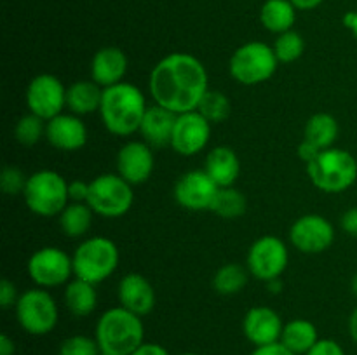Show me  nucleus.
<instances>
[{
	"label": "nucleus",
	"instance_id": "412c9836",
	"mask_svg": "<svg viewBox=\"0 0 357 355\" xmlns=\"http://www.w3.org/2000/svg\"><path fill=\"white\" fill-rule=\"evenodd\" d=\"M176 113L155 103L149 106L145 117H143L142 127H139V134H142L143 141L149 143L152 148L169 146L171 138H173L174 124H176Z\"/></svg>",
	"mask_w": 357,
	"mask_h": 355
},
{
	"label": "nucleus",
	"instance_id": "8fccbe9b",
	"mask_svg": "<svg viewBox=\"0 0 357 355\" xmlns=\"http://www.w3.org/2000/svg\"><path fill=\"white\" fill-rule=\"evenodd\" d=\"M181 355H201V354H195V352H185V354Z\"/></svg>",
	"mask_w": 357,
	"mask_h": 355
},
{
	"label": "nucleus",
	"instance_id": "72a5a7b5",
	"mask_svg": "<svg viewBox=\"0 0 357 355\" xmlns=\"http://www.w3.org/2000/svg\"><path fill=\"white\" fill-rule=\"evenodd\" d=\"M58 355H101L96 338L86 334H73L59 345Z\"/></svg>",
	"mask_w": 357,
	"mask_h": 355
},
{
	"label": "nucleus",
	"instance_id": "de8ad7c7",
	"mask_svg": "<svg viewBox=\"0 0 357 355\" xmlns=\"http://www.w3.org/2000/svg\"><path fill=\"white\" fill-rule=\"evenodd\" d=\"M265 284H267L268 291H271L272 294H279V292L282 291V281H281V277H279V278H272V281L265 282Z\"/></svg>",
	"mask_w": 357,
	"mask_h": 355
},
{
	"label": "nucleus",
	"instance_id": "9d476101",
	"mask_svg": "<svg viewBox=\"0 0 357 355\" xmlns=\"http://www.w3.org/2000/svg\"><path fill=\"white\" fill-rule=\"evenodd\" d=\"M26 270L37 287L52 289L68 284L73 275V260L66 251L45 246L31 254Z\"/></svg>",
	"mask_w": 357,
	"mask_h": 355
},
{
	"label": "nucleus",
	"instance_id": "37998d69",
	"mask_svg": "<svg viewBox=\"0 0 357 355\" xmlns=\"http://www.w3.org/2000/svg\"><path fill=\"white\" fill-rule=\"evenodd\" d=\"M16 352V343L14 340H10V336L2 334L0 336V355H14Z\"/></svg>",
	"mask_w": 357,
	"mask_h": 355
},
{
	"label": "nucleus",
	"instance_id": "f704fd0d",
	"mask_svg": "<svg viewBox=\"0 0 357 355\" xmlns=\"http://www.w3.org/2000/svg\"><path fill=\"white\" fill-rule=\"evenodd\" d=\"M28 176L16 166H6L0 174V187L2 191L9 197H16V195H23L24 188H26Z\"/></svg>",
	"mask_w": 357,
	"mask_h": 355
},
{
	"label": "nucleus",
	"instance_id": "09e8293b",
	"mask_svg": "<svg viewBox=\"0 0 357 355\" xmlns=\"http://www.w3.org/2000/svg\"><path fill=\"white\" fill-rule=\"evenodd\" d=\"M351 289L352 292H354V296L357 298V271L354 274V277H352V282H351Z\"/></svg>",
	"mask_w": 357,
	"mask_h": 355
},
{
	"label": "nucleus",
	"instance_id": "9b49d317",
	"mask_svg": "<svg viewBox=\"0 0 357 355\" xmlns=\"http://www.w3.org/2000/svg\"><path fill=\"white\" fill-rule=\"evenodd\" d=\"M289 263V251L284 240L275 235H264L251 244L246 265L250 274L261 282L279 278Z\"/></svg>",
	"mask_w": 357,
	"mask_h": 355
},
{
	"label": "nucleus",
	"instance_id": "ddd939ff",
	"mask_svg": "<svg viewBox=\"0 0 357 355\" xmlns=\"http://www.w3.org/2000/svg\"><path fill=\"white\" fill-rule=\"evenodd\" d=\"M289 242L300 253H324L335 242V226L321 214H303L289 228Z\"/></svg>",
	"mask_w": 357,
	"mask_h": 355
},
{
	"label": "nucleus",
	"instance_id": "6ab92c4d",
	"mask_svg": "<svg viewBox=\"0 0 357 355\" xmlns=\"http://www.w3.org/2000/svg\"><path fill=\"white\" fill-rule=\"evenodd\" d=\"M119 305L139 317H145L155 308V289L152 282L142 274H126L117 287Z\"/></svg>",
	"mask_w": 357,
	"mask_h": 355
},
{
	"label": "nucleus",
	"instance_id": "a18cd8bd",
	"mask_svg": "<svg viewBox=\"0 0 357 355\" xmlns=\"http://www.w3.org/2000/svg\"><path fill=\"white\" fill-rule=\"evenodd\" d=\"M344 24L345 28L352 31V35L357 38V10H351L344 16Z\"/></svg>",
	"mask_w": 357,
	"mask_h": 355
},
{
	"label": "nucleus",
	"instance_id": "c9c22d12",
	"mask_svg": "<svg viewBox=\"0 0 357 355\" xmlns=\"http://www.w3.org/2000/svg\"><path fill=\"white\" fill-rule=\"evenodd\" d=\"M305 355H345L344 347L330 338H321Z\"/></svg>",
	"mask_w": 357,
	"mask_h": 355
},
{
	"label": "nucleus",
	"instance_id": "393cba45",
	"mask_svg": "<svg viewBox=\"0 0 357 355\" xmlns=\"http://www.w3.org/2000/svg\"><path fill=\"white\" fill-rule=\"evenodd\" d=\"M338 132H340V127H338L337 118L326 111H319L307 120L303 139L323 152V150L333 148L335 141L338 139Z\"/></svg>",
	"mask_w": 357,
	"mask_h": 355
},
{
	"label": "nucleus",
	"instance_id": "4be33fe9",
	"mask_svg": "<svg viewBox=\"0 0 357 355\" xmlns=\"http://www.w3.org/2000/svg\"><path fill=\"white\" fill-rule=\"evenodd\" d=\"M204 171L220 188L234 187L241 174V160L230 146H215L206 155Z\"/></svg>",
	"mask_w": 357,
	"mask_h": 355
},
{
	"label": "nucleus",
	"instance_id": "bb28decb",
	"mask_svg": "<svg viewBox=\"0 0 357 355\" xmlns=\"http://www.w3.org/2000/svg\"><path fill=\"white\" fill-rule=\"evenodd\" d=\"M317 327L307 319H293L284 324L281 343L295 355H305L319 341Z\"/></svg>",
	"mask_w": 357,
	"mask_h": 355
},
{
	"label": "nucleus",
	"instance_id": "39448f33",
	"mask_svg": "<svg viewBox=\"0 0 357 355\" xmlns=\"http://www.w3.org/2000/svg\"><path fill=\"white\" fill-rule=\"evenodd\" d=\"M73 260V277L98 285L110 278L119 267L117 244L108 237H89L77 246Z\"/></svg>",
	"mask_w": 357,
	"mask_h": 355
},
{
	"label": "nucleus",
	"instance_id": "2eb2a0df",
	"mask_svg": "<svg viewBox=\"0 0 357 355\" xmlns=\"http://www.w3.org/2000/svg\"><path fill=\"white\" fill-rule=\"evenodd\" d=\"M209 139H211V122L194 110L178 115L169 146L178 155L194 157L209 145Z\"/></svg>",
	"mask_w": 357,
	"mask_h": 355
},
{
	"label": "nucleus",
	"instance_id": "c756f323",
	"mask_svg": "<svg viewBox=\"0 0 357 355\" xmlns=\"http://www.w3.org/2000/svg\"><path fill=\"white\" fill-rule=\"evenodd\" d=\"M248 198L246 195L236 187L220 188L213 200L211 212H215L222 219H237L246 212Z\"/></svg>",
	"mask_w": 357,
	"mask_h": 355
},
{
	"label": "nucleus",
	"instance_id": "5701e85b",
	"mask_svg": "<svg viewBox=\"0 0 357 355\" xmlns=\"http://www.w3.org/2000/svg\"><path fill=\"white\" fill-rule=\"evenodd\" d=\"M103 100V87L94 80H77L66 87V108L79 117L100 111Z\"/></svg>",
	"mask_w": 357,
	"mask_h": 355
},
{
	"label": "nucleus",
	"instance_id": "f257e3e1",
	"mask_svg": "<svg viewBox=\"0 0 357 355\" xmlns=\"http://www.w3.org/2000/svg\"><path fill=\"white\" fill-rule=\"evenodd\" d=\"M149 90L153 103L173 113L194 111L209 90L208 70L194 54L171 52L150 72Z\"/></svg>",
	"mask_w": 357,
	"mask_h": 355
},
{
	"label": "nucleus",
	"instance_id": "20e7f679",
	"mask_svg": "<svg viewBox=\"0 0 357 355\" xmlns=\"http://www.w3.org/2000/svg\"><path fill=\"white\" fill-rule=\"evenodd\" d=\"M307 176L324 194H342L357 181V160L342 148L323 150L305 166Z\"/></svg>",
	"mask_w": 357,
	"mask_h": 355
},
{
	"label": "nucleus",
	"instance_id": "ea45409f",
	"mask_svg": "<svg viewBox=\"0 0 357 355\" xmlns=\"http://www.w3.org/2000/svg\"><path fill=\"white\" fill-rule=\"evenodd\" d=\"M251 355H295L291 350L284 347L281 341L278 343H272V345H265V347H257Z\"/></svg>",
	"mask_w": 357,
	"mask_h": 355
},
{
	"label": "nucleus",
	"instance_id": "423d86ee",
	"mask_svg": "<svg viewBox=\"0 0 357 355\" xmlns=\"http://www.w3.org/2000/svg\"><path fill=\"white\" fill-rule=\"evenodd\" d=\"M26 207L42 218H54L68 205V181L59 173L42 169L28 176L23 191Z\"/></svg>",
	"mask_w": 357,
	"mask_h": 355
},
{
	"label": "nucleus",
	"instance_id": "4c0bfd02",
	"mask_svg": "<svg viewBox=\"0 0 357 355\" xmlns=\"http://www.w3.org/2000/svg\"><path fill=\"white\" fill-rule=\"evenodd\" d=\"M89 183L84 180L68 181V197L70 202H87L89 197Z\"/></svg>",
	"mask_w": 357,
	"mask_h": 355
},
{
	"label": "nucleus",
	"instance_id": "f03ea898",
	"mask_svg": "<svg viewBox=\"0 0 357 355\" xmlns=\"http://www.w3.org/2000/svg\"><path fill=\"white\" fill-rule=\"evenodd\" d=\"M146 110L145 94L135 84L121 82L103 89L100 115L110 134L126 138L139 132Z\"/></svg>",
	"mask_w": 357,
	"mask_h": 355
},
{
	"label": "nucleus",
	"instance_id": "2f4dec72",
	"mask_svg": "<svg viewBox=\"0 0 357 355\" xmlns=\"http://www.w3.org/2000/svg\"><path fill=\"white\" fill-rule=\"evenodd\" d=\"M272 47H274L275 58L279 59V63H295L305 52V40H303L302 33H298L296 30H289L278 35Z\"/></svg>",
	"mask_w": 357,
	"mask_h": 355
},
{
	"label": "nucleus",
	"instance_id": "a878e982",
	"mask_svg": "<svg viewBox=\"0 0 357 355\" xmlns=\"http://www.w3.org/2000/svg\"><path fill=\"white\" fill-rule=\"evenodd\" d=\"M296 7L291 0H265L260 9V23L271 33L281 35L293 30L296 21Z\"/></svg>",
	"mask_w": 357,
	"mask_h": 355
},
{
	"label": "nucleus",
	"instance_id": "e433bc0d",
	"mask_svg": "<svg viewBox=\"0 0 357 355\" xmlns=\"http://www.w3.org/2000/svg\"><path fill=\"white\" fill-rule=\"evenodd\" d=\"M20 299V294H17V287L14 282H10L9 278H3L0 282V306L3 310L14 308Z\"/></svg>",
	"mask_w": 357,
	"mask_h": 355
},
{
	"label": "nucleus",
	"instance_id": "a19ab883",
	"mask_svg": "<svg viewBox=\"0 0 357 355\" xmlns=\"http://www.w3.org/2000/svg\"><path fill=\"white\" fill-rule=\"evenodd\" d=\"M319 153H321V150H317L316 146H312L310 143H307L305 139H302V143L298 145V157L303 160V164H305V166L309 162H312V160L316 159Z\"/></svg>",
	"mask_w": 357,
	"mask_h": 355
},
{
	"label": "nucleus",
	"instance_id": "58836bf2",
	"mask_svg": "<svg viewBox=\"0 0 357 355\" xmlns=\"http://www.w3.org/2000/svg\"><path fill=\"white\" fill-rule=\"evenodd\" d=\"M340 226L347 235L357 239V207H351L342 214Z\"/></svg>",
	"mask_w": 357,
	"mask_h": 355
},
{
	"label": "nucleus",
	"instance_id": "dca6fc26",
	"mask_svg": "<svg viewBox=\"0 0 357 355\" xmlns=\"http://www.w3.org/2000/svg\"><path fill=\"white\" fill-rule=\"evenodd\" d=\"M155 169L153 148L143 139H132L121 146L117 153V174L129 184H143Z\"/></svg>",
	"mask_w": 357,
	"mask_h": 355
},
{
	"label": "nucleus",
	"instance_id": "c03bdc74",
	"mask_svg": "<svg viewBox=\"0 0 357 355\" xmlns=\"http://www.w3.org/2000/svg\"><path fill=\"white\" fill-rule=\"evenodd\" d=\"M324 0H291L293 6L298 10H314L323 3Z\"/></svg>",
	"mask_w": 357,
	"mask_h": 355
},
{
	"label": "nucleus",
	"instance_id": "473e14b6",
	"mask_svg": "<svg viewBox=\"0 0 357 355\" xmlns=\"http://www.w3.org/2000/svg\"><path fill=\"white\" fill-rule=\"evenodd\" d=\"M45 124L44 118L28 111L14 125V138L20 145L35 146L45 136Z\"/></svg>",
	"mask_w": 357,
	"mask_h": 355
},
{
	"label": "nucleus",
	"instance_id": "79ce46f5",
	"mask_svg": "<svg viewBox=\"0 0 357 355\" xmlns=\"http://www.w3.org/2000/svg\"><path fill=\"white\" fill-rule=\"evenodd\" d=\"M131 355H169V352L159 343H143L142 347L136 348Z\"/></svg>",
	"mask_w": 357,
	"mask_h": 355
},
{
	"label": "nucleus",
	"instance_id": "1a4fd4ad",
	"mask_svg": "<svg viewBox=\"0 0 357 355\" xmlns=\"http://www.w3.org/2000/svg\"><path fill=\"white\" fill-rule=\"evenodd\" d=\"M132 202H135L132 184H129L117 173H105L91 180L87 204L94 214L103 218H121L129 212Z\"/></svg>",
	"mask_w": 357,
	"mask_h": 355
},
{
	"label": "nucleus",
	"instance_id": "7ed1b4c3",
	"mask_svg": "<svg viewBox=\"0 0 357 355\" xmlns=\"http://www.w3.org/2000/svg\"><path fill=\"white\" fill-rule=\"evenodd\" d=\"M94 338L101 355H131L145 343V326L142 317L119 305L101 313Z\"/></svg>",
	"mask_w": 357,
	"mask_h": 355
},
{
	"label": "nucleus",
	"instance_id": "b1692460",
	"mask_svg": "<svg viewBox=\"0 0 357 355\" xmlns=\"http://www.w3.org/2000/svg\"><path fill=\"white\" fill-rule=\"evenodd\" d=\"M65 306L73 317H89L98 306V291L96 285L91 282L82 281V278L73 277L68 284L65 285L63 292Z\"/></svg>",
	"mask_w": 357,
	"mask_h": 355
},
{
	"label": "nucleus",
	"instance_id": "aec40b11",
	"mask_svg": "<svg viewBox=\"0 0 357 355\" xmlns=\"http://www.w3.org/2000/svg\"><path fill=\"white\" fill-rule=\"evenodd\" d=\"M128 56L121 47L107 45L94 52L91 59V80L101 86L103 89L117 84L126 82L124 77L128 73Z\"/></svg>",
	"mask_w": 357,
	"mask_h": 355
},
{
	"label": "nucleus",
	"instance_id": "7c9ffc66",
	"mask_svg": "<svg viewBox=\"0 0 357 355\" xmlns=\"http://www.w3.org/2000/svg\"><path fill=\"white\" fill-rule=\"evenodd\" d=\"M197 111L211 124H220L229 118L230 111H232V103H230L229 96L222 90L209 89L208 93L202 96L201 103H199Z\"/></svg>",
	"mask_w": 357,
	"mask_h": 355
},
{
	"label": "nucleus",
	"instance_id": "6e6552de",
	"mask_svg": "<svg viewBox=\"0 0 357 355\" xmlns=\"http://www.w3.org/2000/svg\"><path fill=\"white\" fill-rule=\"evenodd\" d=\"M14 312L21 329L31 336H45L58 326L59 310L47 289L33 287L21 292Z\"/></svg>",
	"mask_w": 357,
	"mask_h": 355
},
{
	"label": "nucleus",
	"instance_id": "f3484780",
	"mask_svg": "<svg viewBox=\"0 0 357 355\" xmlns=\"http://www.w3.org/2000/svg\"><path fill=\"white\" fill-rule=\"evenodd\" d=\"M282 329L284 322L281 315L271 306H253L244 315L243 333L255 348L281 341Z\"/></svg>",
	"mask_w": 357,
	"mask_h": 355
},
{
	"label": "nucleus",
	"instance_id": "0eeeda50",
	"mask_svg": "<svg viewBox=\"0 0 357 355\" xmlns=\"http://www.w3.org/2000/svg\"><path fill=\"white\" fill-rule=\"evenodd\" d=\"M279 66L274 47L265 42H248L237 47L230 56L229 73L237 84L260 86L274 77Z\"/></svg>",
	"mask_w": 357,
	"mask_h": 355
},
{
	"label": "nucleus",
	"instance_id": "f8f14e48",
	"mask_svg": "<svg viewBox=\"0 0 357 355\" xmlns=\"http://www.w3.org/2000/svg\"><path fill=\"white\" fill-rule=\"evenodd\" d=\"M26 106L45 122L51 120L66 108V87L52 73H40L28 84Z\"/></svg>",
	"mask_w": 357,
	"mask_h": 355
},
{
	"label": "nucleus",
	"instance_id": "49530a36",
	"mask_svg": "<svg viewBox=\"0 0 357 355\" xmlns=\"http://www.w3.org/2000/svg\"><path fill=\"white\" fill-rule=\"evenodd\" d=\"M349 334H351V340L357 345V306L352 310V313L349 315Z\"/></svg>",
	"mask_w": 357,
	"mask_h": 355
},
{
	"label": "nucleus",
	"instance_id": "c85d7f7f",
	"mask_svg": "<svg viewBox=\"0 0 357 355\" xmlns=\"http://www.w3.org/2000/svg\"><path fill=\"white\" fill-rule=\"evenodd\" d=\"M248 278H250L248 268L237 263H227L216 270L215 277H213V287L222 296L239 294L246 287Z\"/></svg>",
	"mask_w": 357,
	"mask_h": 355
},
{
	"label": "nucleus",
	"instance_id": "cd10ccee",
	"mask_svg": "<svg viewBox=\"0 0 357 355\" xmlns=\"http://www.w3.org/2000/svg\"><path fill=\"white\" fill-rule=\"evenodd\" d=\"M93 216L94 211L87 202H68L58 216L59 228L68 239H80L91 230Z\"/></svg>",
	"mask_w": 357,
	"mask_h": 355
},
{
	"label": "nucleus",
	"instance_id": "a211bd4d",
	"mask_svg": "<svg viewBox=\"0 0 357 355\" xmlns=\"http://www.w3.org/2000/svg\"><path fill=\"white\" fill-rule=\"evenodd\" d=\"M45 139L61 152H77L87 143V127L75 113H59L45 124Z\"/></svg>",
	"mask_w": 357,
	"mask_h": 355
},
{
	"label": "nucleus",
	"instance_id": "4468645a",
	"mask_svg": "<svg viewBox=\"0 0 357 355\" xmlns=\"http://www.w3.org/2000/svg\"><path fill=\"white\" fill-rule=\"evenodd\" d=\"M220 187L204 169H192L181 174L174 184V200L187 211H211Z\"/></svg>",
	"mask_w": 357,
	"mask_h": 355
}]
</instances>
